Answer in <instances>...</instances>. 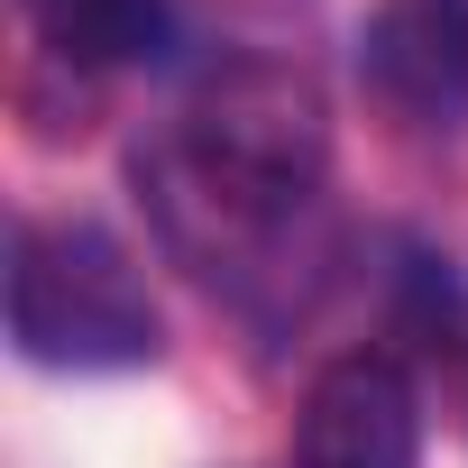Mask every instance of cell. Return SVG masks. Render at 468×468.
I'll list each match as a JSON object with an SVG mask.
<instances>
[{"label":"cell","instance_id":"cell-1","mask_svg":"<svg viewBox=\"0 0 468 468\" xmlns=\"http://www.w3.org/2000/svg\"><path fill=\"white\" fill-rule=\"evenodd\" d=\"M322 165H331L322 83L276 56H229L193 83V101L156 156V202L193 249H211V239L229 249V239L276 229L285 211H303Z\"/></svg>","mask_w":468,"mask_h":468},{"label":"cell","instance_id":"cell-4","mask_svg":"<svg viewBox=\"0 0 468 468\" xmlns=\"http://www.w3.org/2000/svg\"><path fill=\"white\" fill-rule=\"evenodd\" d=\"M377 65L422 111H459L468 101V0H395L377 19Z\"/></svg>","mask_w":468,"mask_h":468},{"label":"cell","instance_id":"cell-3","mask_svg":"<svg viewBox=\"0 0 468 468\" xmlns=\"http://www.w3.org/2000/svg\"><path fill=\"white\" fill-rule=\"evenodd\" d=\"M413 459H422V404L395 358L349 349L303 386L294 468H413Z\"/></svg>","mask_w":468,"mask_h":468},{"label":"cell","instance_id":"cell-5","mask_svg":"<svg viewBox=\"0 0 468 468\" xmlns=\"http://www.w3.org/2000/svg\"><path fill=\"white\" fill-rule=\"evenodd\" d=\"M28 19L74 65H129L165 47V0H28Z\"/></svg>","mask_w":468,"mask_h":468},{"label":"cell","instance_id":"cell-2","mask_svg":"<svg viewBox=\"0 0 468 468\" xmlns=\"http://www.w3.org/2000/svg\"><path fill=\"white\" fill-rule=\"evenodd\" d=\"M10 340L37 367H138V358H156V303L138 285V258L101 220H19Z\"/></svg>","mask_w":468,"mask_h":468}]
</instances>
